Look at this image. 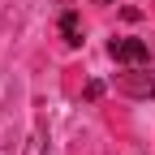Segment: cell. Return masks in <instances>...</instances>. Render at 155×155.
<instances>
[{
    "instance_id": "cell-3",
    "label": "cell",
    "mask_w": 155,
    "mask_h": 155,
    "mask_svg": "<svg viewBox=\"0 0 155 155\" xmlns=\"http://www.w3.org/2000/svg\"><path fill=\"white\" fill-rule=\"evenodd\" d=\"M61 35H65V43H69V48H78V43H82V26H78V13H65V17H61Z\"/></svg>"
},
{
    "instance_id": "cell-2",
    "label": "cell",
    "mask_w": 155,
    "mask_h": 155,
    "mask_svg": "<svg viewBox=\"0 0 155 155\" xmlns=\"http://www.w3.org/2000/svg\"><path fill=\"white\" fill-rule=\"evenodd\" d=\"M108 56L121 65H147L151 61V48L142 43V39H112L108 43Z\"/></svg>"
},
{
    "instance_id": "cell-1",
    "label": "cell",
    "mask_w": 155,
    "mask_h": 155,
    "mask_svg": "<svg viewBox=\"0 0 155 155\" xmlns=\"http://www.w3.org/2000/svg\"><path fill=\"white\" fill-rule=\"evenodd\" d=\"M116 91L134 95V99H151V95H155V73H147L142 65H134L129 73H121V78H116Z\"/></svg>"
}]
</instances>
